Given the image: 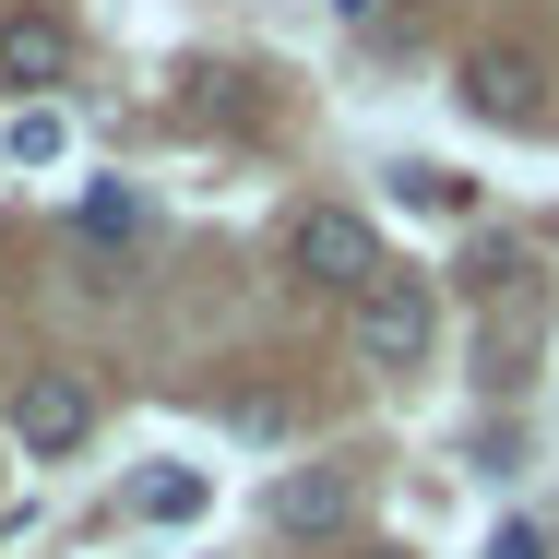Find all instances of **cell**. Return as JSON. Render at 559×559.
Segmentation results:
<instances>
[{
	"instance_id": "6da1fadb",
	"label": "cell",
	"mask_w": 559,
	"mask_h": 559,
	"mask_svg": "<svg viewBox=\"0 0 559 559\" xmlns=\"http://www.w3.org/2000/svg\"><path fill=\"white\" fill-rule=\"evenodd\" d=\"M12 441H24V464H72V452L96 441L84 369H24V381H12Z\"/></svg>"
},
{
	"instance_id": "7a4b0ae2",
	"label": "cell",
	"mask_w": 559,
	"mask_h": 559,
	"mask_svg": "<svg viewBox=\"0 0 559 559\" xmlns=\"http://www.w3.org/2000/svg\"><path fill=\"white\" fill-rule=\"evenodd\" d=\"M286 262L310 274V286H345V298H369L393 262H381V238H369V215H345V203H310V215L286 226Z\"/></svg>"
},
{
	"instance_id": "3957f363",
	"label": "cell",
	"mask_w": 559,
	"mask_h": 559,
	"mask_svg": "<svg viewBox=\"0 0 559 559\" xmlns=\"http://www.w3.org/2000/svg\"><path fill=\"white\" fill-rule=\"evenodd\" d=\"M441 334V310H429V274H381L369 298H357V357L369 369H417Z\"/></svg>"
},
{
	"instance_id": "277c9868",
	"label": "cell",
	"mask_w": 559,
	"mask_h": 559,
	"mask_svg": "<svg viewBox=\"0 0 559 559\" xmlns=\"http://www.w3.org/2000/svg\"><path fill=\"white\" fill-rule=\"evenodd\" d=\"M464 108L500 119V131H536V119H548V72H536V48H476V60H464Z\"/></svg>"
},
{
	"instance_id": "5b68a950",
	"label": "cell",
	"mask_w": 559,
	"mask_h": 559,
	"mask_svg": "<svg viewBox=\"0 0 559 559\" xmlns=\"http://www.w3.org/2000/svg\"><path fill=\"white\" fill-rule=\"evenodd\" d=\"M60 72H72V24H60V12H0V84L36 96V84H60Z\"/></svg>"
},
{
	"instance_id": "8992f818",
	"label": "cell",
	"mask_w": 559,
	"mask_h": 559,
	"mask_svg": "<svg viewBox=\"0 0 559 559\" xmlns=\"http://www.w3.org/2000/svg\"><path fill=\"white\" fill-rule=\"evenodd\" d=\"M274 524H286V536H345V524H357V488H345V476H286V488H274Z\"/></svg>"
},
{
	"instance_id": "52a82bcc",
	"label": "cell",
	"mask_w": 559,
	"mask_h": 559,
	"mask_svg": "<svg viewBox=\"0 0 559 559\" xmlns=\"http://www.w3.org/2000/svg\"><path fill=\"white\" fill-rule=\"evenodd\" d=\"M0 143H12V167H60V155H72V119H60V108H12Z\"/></svg>"
},
{
	"instance_id": "ba28073f",
	"label": "cell",
	"mask_w": 559,
	"mask_h": 559,
	"mask_svg": "<svg viewBox=\"0 0 559 559\" xmlns=\"http://www.w3.org/2000/svg\"><path fill=\"white\" fill-rule=\"evenodd\" d=\"M131 512H143V524H191V512H203V476H191V464H167V476H143V488H131Z\"/></svg>"
},
{
	"instance_id": "9c48e42d",
	"label": "cell",
	"mask_w": 559,
	"mask_h": 559,
	"mask_svg": "<svg viewBox=\"0 0 559 559\" xmlns=\"http://www.w3.org/2000/svg\"><path fill=\"white\" fill-rule=\"evenodd\" d=\"M131 226H143L131 191H84V238H131Z\"/></svg>"
},
{
	"instance_id": "30bf717a",
	"label": "cell",
	"mask_w": 559,
	"mask_h": 559,
	"mask_svg": "<svg viewBox=\"0 0 559 559\" xmlns=\"http://www.w3.org/2000/svg\"><path fill=\"white\" fill-rule=\"evenodd\" d=\"M405 203H429V215H464V179H452V167H405Z\"/></svg>"
},
{
	"instance_id": "8fae6325",
	"label": "cell",
	"mask_w": 559,
	"mask_h": 559,
	"mask_svg": "<svg viewBox=\"0 0 559 559\" xmlns=\"http://www.w3.org/2000/svg\"><path fill=\"white\" fill-rule=\"evenodd\" d=\"M488 559H548V524H500V536H488Z\"/></svg>"
},
{
	"instance_id": "7c38bea8",
	"label": "cell",
	"mask_w": 559,
	"mask_h": 559,
	"mask_svg": "<svg viewBox=\"0 0 559 559\" xmlns=\"http://www.w3.org/2000/svg\"><path fill=\"white\" fill-rule=\"evenodd\" d=\"M345 559H405V548H381V536H357V548H345Z\"/></svg>"
}]
</instances>
